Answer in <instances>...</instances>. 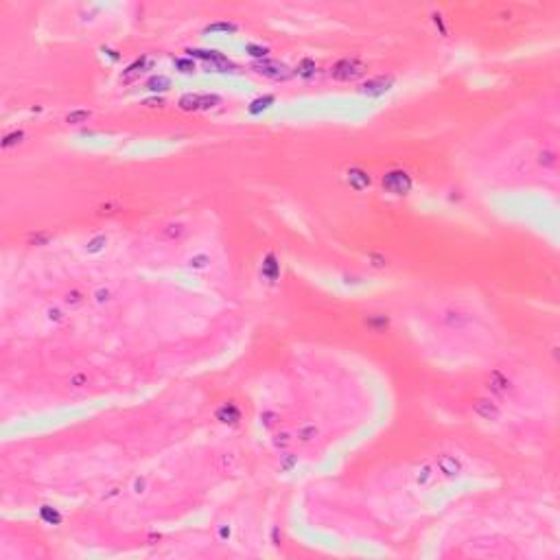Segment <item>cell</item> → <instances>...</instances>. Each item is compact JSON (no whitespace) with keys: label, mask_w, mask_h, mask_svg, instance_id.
I'll return each mask as SVG.
<instances>
[{"label":"cell","mask_w":560,"mask_h":560,"mask_svg":"<svg viewBox=\"0 0 560 560\" xmlns=\"http://www.w3.org/2000/svg\"><path fill=\"white\" fill-rule=\"evenodd\" d=\"M363 72H365V64L359 57H344L330 68V77L337 81H352L363 75Z\"/></svg>","instance_id":"1"},{"label":"cell","mask_w":560,"mask_h":560,"mask_svg":"<svg viewBox=\"0 0 560 560\" xmlns=\"http://www.w3.org/2000/svg\"><path fill=\"white\" fill-rule=\"evenodd\" d=\"M383 189L392 195H407L412 191V177H409L407 171H401V168H394V171H388L381 179Z\"/></svg>","instance_id":"2"},{"label":"cell","mask_w":560,"mask_h":560,"mask_svg":"<svg viewBox=\"0 0 560 560\" xmlns=\"http://www.w3.org/2000/svg\"><path fill=\"white\" fill-rule=\"evenodd\" d=\"M221 99L217 94H197V92H189L179 96V107L184 112H197V110H210V107L219 105Z\"/></svg>","instance_id":"3"},{"label":"cell","mask_w":560,"mask_h":560,"mask_svg":"<svg viewBox=\"0 0 560 560\" xmlns=\"http://www.w3.org/2000/svg\"><path fill=\"white\" fill-rule=\"evenodd\" d=\"M254 70L258 75L267 77V79H274V81H285L291 77V70L287 68L282 62H276V59H261V62L254 64Z\"/></svg>","instance_id":"4"},{"label":"cell","mask_w":560,"mask_h":560,"mask_svg":"<svg viewBox=\"0 0 560 560\" xmlns=\"http://www.w3.org/2000/svg\"><path fill=\"white\" fill-rule=\"evenodd\" d=\"M392 86H394V77L381 75V77H372V79H368L365 83H361L359 92L361 94H368V96H381V94L388 92Z\"/></svg>","instance_id":"5"},{"label":"cell","mask_w":560,"mask_h":560,"mask_svg":"<svg viewBox=\"0 0 560 560\" xmlns=\"http://www.w3.org/2000/svg\"><path fill=\"white\" fill-rule=\"evenodd\" d=\"M473 412L477 414L479 418L488 420V423H497V420L501 418V409H499V405L490 399H484V396H479V399L473 401Z\"/></svg>","instance_id":"6"},{"label":"cell","mask_w":560,"mask_h":560,"mask_svg":"<svg viewBox=\"0 0 560 560\" xmlns=\"http://www.w3.org/2000/svg\"><path fill=\"white\" fill-rule=\"evenodd\" d=\"M436 468L444 475V477H449V479H453V477H457V475L462 473V464H460V460H455V457H453V455H449V453L438 455V460H436Z\"/></svg>","instance_id":"7"},{"label":"cell","mask_w":560,"mask_h":560,"mask_svg":"<svg viewBox=\"0 0 560 560\" xmlns=\"http://www.w3.org/2000/svg\"><path fill=\"white\" fill-rule=\"evenodd\" d=\"M346 182L354 191H365L370 186V175H368V171H363L361 166H350L346 171Z\"/></svg>","instance_id":"8"},{"label":"cell","mask_w":560,"mask_h":560,"mask_svg":"<svg viewBox=\"0 0 560 560\" xmlns=\"http://www.w3.org/2000/svg\"><path fill=\"white\" fill-rule=\"evenodd\" d=\"M149 66H151V59H149V57H140V59H136V62H134V64H129V66H127V70H125L123 75H120V83H131V81H136L138 77H140L142 72L149 68Z\"/></svg>","instance_id":"9"},{"label":"cell","mask_w":560,"mask_h":560,"mask_svg":"<svg viewBox=\"0 0 560 560\" xmlns=\"http://www.w3.org/2000/svg\"><path fill=\"white\" fill-rule=\"evenodd\" d=\"M215 416H217L219 423H224V425H237L241 420V412H239V407L234 405V403H224V405L215 412Z\"/></svg>","instance_id":"10"},{"label":"cell","mask_w":560,"mask_h":560,"mask_svg":"<svg viewBox=\"0 0 560 560\" xmlns=\"http://www.w3.org/2000/svg\"><path fill=\"white\" fill-rule=\"evenodd\" d=\"M261 276L267 282H276L280 276V263L278 258H276L274 254H267L263 258V265H261Z\"/></svg>","instance_id":"11"},{"label":"cell","mask_w":560,"mask_h":560,"mask_svg":"<svg viewBox=\"0 0 560 560\" xmlns=\"http://www.w3.org/2000/svg\"><path fill=\"white\" fill-rule=\"evenodd\" d=\"M510 388H512L510 379L505 377V375H501L499 370H495V372L490 375V379H488V390H490L492 394L503 396V394H508V392H510Z\"/></svg>","instance_id":"12"},{"label":"cell","mask_w":560,"mask_h":560,"mask_svg":"<svg viewBox=\"0 0 560 560\" xmlns=\"http://www.w3.org/2000/svg\"><path fill=\"white\" fill-rule=\"evenodd\" d=\"M365 326L377 330V333H383V330L390 328V320L388 315H381V313H372V315L365 317Z\"/></svg>","instance_id":"13"},{"label":"cell","mask_w":560,"mask_h":560,"mask_svg":"<svg viewBox=\"0 0 560 560\" xmlns=\"http://www.w3.org/2000/svg\"><path fill=\"white\" fill-rule=\"evenodd\" d=\"M536 162L543 168H556L558 166V153L553 151V149H543V151H538Z\"/></svg>","instance_id":"14"},{"label":"cell","mask_w":560,"mask_h":560,"mask_svg":"<svg viewBox=\"0 0 560 560\" xmlns=\"http://www.w3.org/2000/svg\"><path fill=\"white\" fill-rule=\"evenodd\" d=\"M168 88H171V79L164 75H155L147 81V90H151V92H166Z\"/></svg>","instance_id":"15"},{"label":"cell","mask_w":560,"mask_h":560,"mask_svg":"<svg viewBox=\"0 0 560 560\" xmlns=\"http://www.w3.org/2000/svg\"><path fill=\"white\" fill-rule=\"evenodd\" d=\"M317 433H320V429H317L315 425H311V423H304V425H300L298 427V440H302V442H311L313 438L317 436Z\"/></svg>","instance_id":"16"},{"label":"cell","mask_w":560,"mask_h":560,"mask_svg":"<svg viewBox=\"0 0 560 560\" xmlns=\"http://www.w3.org/2000/svg\"><path fill=\"white\" fill-rule=\"evenodd\" d=\"M315 62H313V59H302V62L298 64V68H296V72H298V77H302V79H311L313 75H315Z\"/></svg>","instance_id":"17"},{"label":"cell","mask_w":560,"mask_h":560,"mask_svg":"<svg viewBox=\"0 0 560 560\" xmlns=\"http://www.w3.org/2000/svg\"><path fill=\"white\" fill-rule=\"evenodd\" d=\"M237 29L239 27L234 22H213V24H208L204 31L206 33H234Z\"/></svg>","instance_id":"18"},{"label":"cell","mask_w":560,"mask_h":560,"mask_svg":"<svg viewBox=\"0 0 560 560\" xmlns=\"http://www.w3.org/2000/svg\"><path fill=\"white\" fill-rule=\"evenodd\" d=\"M90 118V110H72L66 114V123L68 125H81V123H88Z\"/></svg>","instance_id":"19"},{"label":"cell","mask_w":560,"mask_h":560,"mask_svg":"<svg viewBox=\"0 0 560 560\" xmlns=\"http://www.w3.org/2000/svg\"><path fill=\"white\" fill-rule=\"evenodd\" d=\"M274 96L272 94H267V96H261V99H256V101H252L250 103V114H261L263 110H267L269 105L274 103Z\"/></svg>","instance_id":"20"},{"label":"cell","mask_w":560,"mask_h":560,"mask_svg":"<svg viewBox=\"0 0 560 560\" xmlns=\"http://www.w3.org/2000/svg\"><path fill=\"white\" fill-rule=\"evenodd\" d=\"M40 516H42V521L51 523V525H57V523L62 521L59 512H57L55 508H51V505H42V508H40Z\"/></svg>","instance_id":"21"},{"label":"cell","mask_w":560,"mask_h":560,"mask_svg":"<svg viewBox=\"0 0 560 560\" xmlns=\"http://www.w3.org/2000/svg\"><path fill=\"white\" fill-rule=\"evenodd\" d=\"M433 479V466L431 464H423L416 471V484L418 486H427Z\"/></svg>","instance_id":"22"},{"label":"cell","mask_w":560,"mask_h":560,"mask_svg":"<svg viewBox=\"0 0 560 560\" xmlns=\"http://www.w3.org/2000/svg\"><path fill=\"white\" fill-rule=\"evenodd\" d=\"M245 53H248V55H252L254 59H258V62H261V59H267V57H269V48H267V46H261V44H248V46H245Z\"/></svg>","instance_id":"23"},{"label":"cell","mask_w":560,"mask_h":560,"mask_svg":"<svg viewBox=\"0 0 560 560\" xmlns=\"http://www.w3.org/2000/svg\"><path fill=\"white\" fill-rule=\"evenodd\" d=\"M105 245H107V237H105V234H99V237H94V239L88 241V252H90V254H99V252L105 250Z\"/></svg>","instance_id":"24"},{"label":"cell","mask_w":560,"mask_h":560,"mask_svg":"<svg viewBox=\"0 0 560 560\" xmlns=\"http://www.w3.org/2000/svg\"><path fill=\"white\" fill-rule=\"evenodd\" d=\"M293 442V438L289 436L287 431H282V433H276L274 436V447L276 449H280V451H287L289 449V444Z\"/></svg>","instance_id":"25"},{"label":"cell","mask_w":560,"mask_h":560,"mask_svg":"<svg viewBox=\"0 0 560 560\" xmlns=\"http://www.w3.org/2000/svg\"><path fill=\"white\" fill-rule=\"evenodd\" d=\"M64 302L68 304L70 309H75V306H79V304L83 302V293H81V291H77V289H72V291H68V293H66Z\"/></svg>","instance_id":"26"},{"label":"cell","mask_w":560,"mask_h":560,"mask_svg":"<svg viewBox=\"0 0 560 560\" xmlns=\"http://www.w3.org/2000/svg\"><path fill=\"white\" fill-rule=\"evenodd\" d=\"M24 140V131H14V134H7L3 138V149H9L14 144H20Z\"/></svg>","instance_id":"27"},{"label":"cell","mask_w":560,"mask_h":560,"mask_svg":"<svg viewBox=\"0 0 560 560\" xmlns=\"http://www.w3.org/2000/svg\"><path fill=\"white\" fill-rule=\"evenodd\" d=\"M462 313L457 311H447V315H444V322L449 324V326H462V324H466V317H460Z\"/></svg>","instance_id":"28"},{"label":"cell","mask_w":560,"mask_h":560,"mask_svg":"<svg viewBox=\"0 0 560 560\" xmlns=\"http://www.w3.org/2000/svg\"><path fill=\"white\" fill-rule=\"evenodd\" d=\"M184 234V226L182 224H168L164 228V237L166 239H179Z\"/></svg>","instance_id":"29"},{"label":"cell","mask_w":560,"mask_h":560,"mask_svg":"<svg viewBox=\"0 0 560 560\" xmlns=\"http://www.w3.org/2000/svg\"><path fill=\"white\" fill-rule=\"evenodd\" d=\"M175 68L179 70V72H184V75H189V72H195V62H193V59H175Z\"/></svg>","instance_id":"30"},{"label":"cell","mask_w":560,"mask_h":560,"mask_svg":"<svg viewBox=\"0 0 560 560\" xmlns=\"http://www.w3.org/2000/svg\"><path fill=\"white\" fill-rule=\"evenodd\" d=\"M208 263H210V258L206 254H197V256H193L189 261V265L193 269H204V267H208Z\"/></svg>","instance_id":"31"},{"label":"cell","mask_w":560,"mask_h":560,"mask_svg":"<svg viewBox=\"0 0 560 560\" xmlns=\"http://www.w3.org/2000/svg\"><path fill=\"white\" fill-rule=\"evenodd\" d=\"M94 300H96V302H99V304H103V302H110V300H112V291H110V289H107V287H101V289H96V291H94Z\"/></svg>","instance_id":"32"},{"label":"cell","mask_w":560,"mask_h":560,"mask_svg":"<svg viewBox=\"0 0 560 560\" xmlns=\"http://www.w3.org/2000/svg\"><path fill=\"white\" fill-rule=\"evenodd\" d=\"M70 385L79 390V388H83V385H88V377L81 375V372H79V375H72V377H70Z\"/></svg>","instance_id":"33"},{"label":"cell","mask_w":560,"mask_h":560,"mask_svg":"<svg viewBox=\"0 0 560 560\" xmlns=\"http://www.w3.org/2000/svg\"><path fill=\"white\" fill-rule=\"evenodd\" d=\"M144 488H147V479H144V477H138V479L134 481V492H136V495H142Z\"/></svg>","instance_id":"34"},{"label":"cell","mask_w":560,"mask_h":560,"mask_svg":"<svg viewBox=\"0 0 560 560\" xmlns=\"http://www.w3.org/2000/svg\"><path fill=\"white\" fill-rule=\"evenodd\" d=\"M48 317H51V320H55V322L64 320V315H62V311H59V309H48Z\"/></svg>","instance_id":"35"},{"label":"cell","mask_w":560,"mask_h":560,"mask_svg":"<svg viewBox=\"0 0 560 560\" xmlns=\"http://www.w3.org/2000/svg\"><path fill=\"white\" fill-rule=\"evenodd\" d=\"M276 418H278L276 414H263L261 416V420H265V427H272L276 423Z\"/></svg>","instance_id":"36"},{"label":"cell","mask_w":560,"mask_h":560,"mask_svg":"<svg viewBox=\"0 0 560 560\" xmlns=\"http://www.w3.org/2000/svg\"><path fill=\"white\" fill-rule=\"evenodd\" d=\"M144 105H147V107H162V105H164V101L158 96V99H147V101H144Z\"/></svg>","instance_id":"37"},{"label":"cell","mask_w":560,"mask_h":560,"mask_svg":"<svg viewBox=\"0 0 560 560\" xmlns=\"http://www.w3.org/2000/svg\"><path fill=\"white\" fill-rule=\"evenodd\" d=\"M219 536H221V538H230V527H228V525H221V527H219Z\"/></svg>","instance_id":"38"},{"label":"cell","mask_w":560,"mask_h":560,"mask_svg":"<svg viewBox=\"0 0 560 560\" xmlns=\"http://www.w3.org/2000/svg\"><path fill=\"white\" fill-rule=\"evenodd\" d=\"M46 239H48V234H38V237H35V234H33V237H31V241H33V243H44Z\"/></svg>","instance_id":"39"}]
</instances>
